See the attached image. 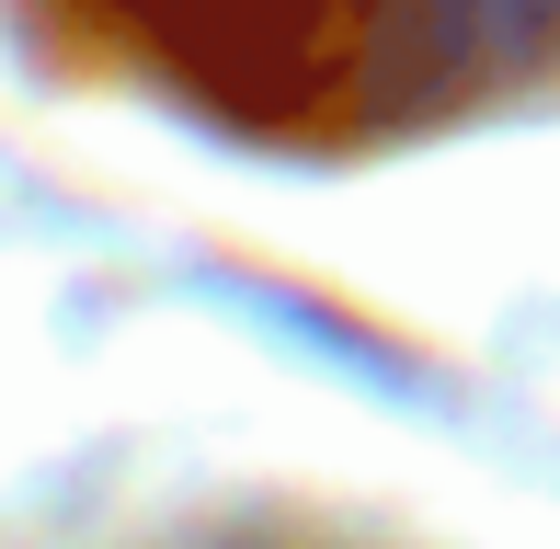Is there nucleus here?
<instances>
[{"mask_svg": "<svg viewBox=\"0 0 560 549\" xmlns=\"http://www.w3.org/2000/svg\"><path fill=\"white\" fill-rule=\"evenodd\" d=\"M92 58L241 138L354 149L560 69V0H58Z\"/></svg>", "mask_w": 560, "mask_h": 549, "instance_id": "nucleus-1", "label": "nucleus"}]
</instances>
